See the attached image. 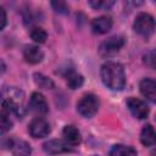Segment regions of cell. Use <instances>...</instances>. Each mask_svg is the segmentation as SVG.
<instances>
[{
  "label": "cell",
  "instance_id": "1",
  "mask_svg": "<svg viewBox=\"0 0 156 156\" xmlns=\"http://www.w3.org/2000/svg\"><path fill=\"white\" fill-rule=\"evenodd\" d=\"M101 80L108 89L113 91H119L126 85V73L121 63L115 61L105 62L100 68Z\"/></svg>",
  "mask_w": 156,
  "mask_h": 156
},
{
  "label": "cell",
  "instance_id": "2",
  "mask_svg": "<svg viewBox=\"0 0 156 156\" xmlns=\"http://www.w3.org/2000/svg\"><path fill=\"white\" fill-rule=\"evenodd\" d=\"M133 29L139 35L149 37L156 29V21H155V18L150 13L140 12L139 15H136V17L134 20Z\"/></svg>",
  "mask_w": 156,
  "mask_h": 156
},
{
  "label": "cell",
  "instance_id": "3",
  "mask_svg": "<svg viewBox=\"0 0 156 156\" xmlns=\"http://www.w3.org/2000/svg\"><path fill=\"white\" fill-rule=\"evenodd\" d=\"M100 102L94 94H84L77 102V111L85 118L93 117L99 110Z\"/></svg>",
  "mask_w": 156,
  "mask_h": 156
},
{
  "label": "cell",
  "instance_id": "4",
  "mask_svg": "<svg viewBox=\"0 0 156 156\" xmlns=\"http://www.w3.org/2000/svg\"><path fill=\"white\" fill-rule=\"evenodd\" d=\"M126 40L122 35H115L108 38L107 40L102 41L99 46V52L101 56L106 57V56H112L115 54H117L124 45Z\"/></svg>",
  "mask_w": 156,
  "mask_h": 156
},
{
  "label": "cell",
  "instance_id": "5",
  "mask_svg": "<svg viewBox=\"0 0 156 156\" xmlns=\"http://www.w3.org/2000/svg\"><path fill=\"white\" fill-rule=\"evenodd\" d=\"M28 132L33 138H44L46 135L50 134L51 128L50 124L46 122V119H44L43 117H35L30 121L29 126H28Z\"/></svg>",
  "mask_w": 156,
  "mask_h": 156
},
{
  "label": "cell",
  "instance_id": "6",
  "mask_svg": "<svg viewBox=\"0 0 156 156\" xmlns=\"http://www.w3.org/2000/svg\"><path fill=\"white\" fill-rule=\"evenodd\" d=\"M126 104H127L128 110L130 111V113L135 118L144 119V118L147 117V115H149V107H147V105L143 100H140L138 98H134V96H130V98L127 99Z\"/></svg>",
  "mask_w": 156,
  "mask_h": 156
},
{
  "label": "cell",
  "instance_id": "7",
  "mask_svg": "<svg viewBox=\"0 0 156 156\" xmlns=\"http://www.w3.org/2000/svg\"><path fill=\"white\" fill-rule=\"evenodd\" d=\"M29 108H30V111H33L37 115L48 113L49 106H48V101L44 98V95L38 93V91L33 93L29 98Z\"/></svg>",
  "mask_w": 156,
  "mask_h": 156
},
{
  "label": "cell",
  "instance_id": "8",
  "mask_svg": "<svg viewBox=\"0 0 156 156\" xmlns=\"http://www.w3.org/2000/svg\"><path fill=\"white\" fill-rule=\"evenodd\" d=\"M43 149L46 154H50V155H58V154L72 151L69 144H67L66 141L58 140V139H52V140H49V141L44 143Z\"/></svg>",
  "mask_w": 156,
  "mask_h": 156
},
{
  "label": "cell",
  "instance_id": "9",
  "mask_svg": "<svg viewBox=\"0 0 156 156\" xmlns=\"http://www.w3.org/2000/svg\"><path fill=\"white\" fill-rule=\"evenodd\" d=\"M140 93L151 102H156V79L144 78L139 83Z\"/></svg>",
  "mask_w": 156,
  "mask_h": 156
},
{
  "label": "cell",
  "instance_id": "10",
  "mask_svg": "<svg viewBox=\"0 0 156 156\" xmlns=\"http://www.w3.org/2000/svg\"><path fill=\"white\" fill-rule=\"evenodd\" d=\"M91 29L96 34H105L112 28V18L108 16H100L91 21Z\"/></svg>",
  "mask_w": 156,
  "mask_h": 156
},
{
  "label": "cell",
  "instance_id": "11",
  "mask_svg": "<svg viewBox=\"0 0 156 156\" xmlns=\"http://www.w3.org/2000/svg\"><path fill=\"white\" fill-rule=\"evenodd\" d=\"M23 57L30 65H37L43 61L44 52L35 45H27L23 49Z\"/></svg>",
  "mask_w": 156,
  "mask_h": 156
},
{
  "label": "cell",
  "instance_id": "12",
  "mask_svg": "<svg viewBox=\"0 0 156 156\" xmlns=\"http://www.w3.org/2000/svg\"><path fill=\"white\" fill-rule=\"evenodd\" d=\"M62 136L67 144L73 145V146L80 144V141H82L80 133L74 126H66L62 130Z\"/></svg>",
  "mask_w": 156,
  "mask_h": 156
},
{
  "label": "cell",
  "instance_id": "13",
  "mask_svg": "<svg viewBox=\"0 0 156 156\" xmlns=\"http://www.w3.org/2000/svg\"><path fill=\"white\" fill-rule=\"evenodd\" d=\"M10 150L12 151L13 156H29L32 152L30 145L24 140H13L12 139Z\"/></svg>",
  "mask_w": 156,
  "mask_h": 156
},
{
  "label": "cell",
  "instance_id": "14",
  "mask_svg": "<svg viewBox=\"0 0 156 156\" xmlns=\"http://www.w3.org/2000/svg\"><path fill=\"white\" fill-rule=\"evenodd\" d=\"M140 141L144 146H152L156 144V130L151 124H146L141 129Z\"/></svg>",
  "mask_w": 156,
  "mask_h": 156
},
{
  "label": "cell",
  "instance_id": "15",
  "mask_svg": "<svg viewBox=\"0 0 156 156\" xmlns=\"http://www.w3.org/2000/svg\"><path fill=\"white\" fill-rule=\"evenodd\" d=\"M110 156H138V152L132 146L117 144V145H113L111 147Z\"/></svg>",
  "mask_w": 156,
  "mask_h": 156
},
{
  "label": "cell",
  "instance_id": "16",
  "mask_svg": "<svg viewBox=\"0 0 156 156\" xmlns=\"http://www.w3.org/2000/svg\"><path fill=\"white\" fill-rule=\"evenodd\" d=\"M66 82H67L68 88H71V89H78V88H80L83 85L84 79H83V76L82 74H79V73H77L74 71H69L67 73V76H66Z\"/></svg>",
  "mask_w": 156,
  "mask_h": 156
},
{
  "label": "cell",
  "instance_id": "17",
  "mask_svg": "<svg viewBox=\"0 0 156 156\" xmlns=\"http://www.w3.org/2000/svg\"><path fill=\"white\" fill-rule=\"evenodd\" d=\"M34 82L38 87H40L41 89H51L54 88V82L48 78L46 76L41 74V73H34Z\"/></svg>",
  "mask_w": 156,
  "mask_h": 156
},
{
  "label": "cell",
  "instance_id": "18",
  "mask_svg": "<svg viewBox=\"0 0 156 156\" xmlns=\"http://www.w3.org/2000/svg\"><path fill=\"white\" fill-rule=\"evenodd\" d=\"M30 38H32L35 43L43 44V43H45V40H46V38H48V34H46V32H45L43 28H40V27H34V28L30 30Z\"/></svg>",
  "mask_w": 156,
  "mask_h": 156
},
{
  "label": "cell",
  "instance_id": "19",
  "mask_svg": "<svg viewBox=\"0 0 156 156\" xmlns=\"http://www.w3.org/2000/svg\"><path fill=\"white\" fill-rule=\"evenodd\" d=\"M12 128V122L10 119V112L5 108H1V133L10 130Z\"/></svg>",
  "mask_w": 156,
  "mask_h": 156
},
{
  "label": "cell",
  "instance_id": "20",
  "mask_svg": "<svg viewBox=\"0 0 156 156\" xmlns=\"http://www.w3.org/2000/svg\"><path fill=\"white\" fill-rule=\"evenodd\" d=\"M89 5L93 9H95V10H110L115 5V1H101V0H96V1H89Z\"/></svg>",
  "mask_w": 156,
  "mask_h": 156
},
{
  "label": "cell",
  "instance_id": "21",
  "mask_svg": "<svg viewBox=\"0 0 156 156\" xmlns=\"http://www.w3.org/2000/svg\"><path fill=\"white\" fill-rule=\"evenodd\" d=\"M51 6L52 9L55 10V12H58V13H68V6L66 2L63 1H51Z\"/></svg>",
  "mask_w": 156,
  "mask_h": 156
},
{
  "label": "cell",
  "instance_id": "22",
  "mask_svg": "<svg viewBox=\"0 0 156 156\" xmlns=\"http://www.w3.org/2000/svg\"><path fill=\"white\" fill-rule=\"evenodd\" d=\"M145 60H146V62H147L149 66H151L154 69H156V50L150 51V52L145 56Z\"/></svg>",
  "mask_w": 156,
  "mask_h": 156
},
{
  "label": "cell",
  "instance_id": "23",
  "mask_svg": "<svg viewBox=\"0 0 156 156\" xmlns=\"http://www.w3.org/2000/svg\"><path fill=\"white\" fill-rule=\"evenodd\" d=\"M0 13H1V29H4L6 26V12L4 7H0Z\"/></svg>",
  "mask_w": 156,
  "mask_h": 156
},
{
  "label": "cell",
  "instance_id": "24",
  "mask_svg": "<svg viewBox=\"0 0 156 156\" xmlns=\"http://www.w3.org/2000/svg\"><path fill=\"white\" fill-rule=\"evenodd\" d=\"M151 155H154V156H156V149H154V150L151 151Z\"/></svg>",
  "mask_w": 156,
  "mask_h": 156
},
{
  "label": "cell",
  "instance_id": "25",
  "mask_svg": "<svg viewBox=\"0 0 156 156\" xmlns=\"http://www.w3.org/2000/svg\"><path fill=\"white\" fill-rule=\"evenodd\" d=\"M155 119H156V117H155Z\"/></svg>",
  "mask_w": 156,
  "mask_h": 156
}]
</instances>
